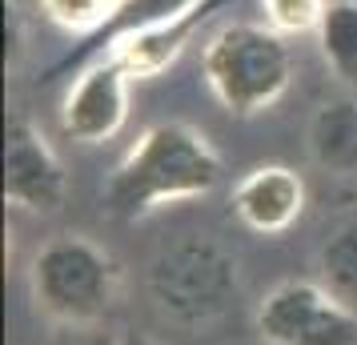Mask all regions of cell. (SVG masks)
<instances>
[{
    "label": "cell",
    "instance_id": "cell-1",
    "mask_svg": "<svg viewBox=\"0 0 357 345\" xmlns=\"http://www.w3.org/2000/svg\"><path fill=\"white\" fill-rule=\"evenodd\" d=\"M221 153L201 129H193L189 121H157L116 161L105 201L116 217L141 221L165 205L209 197L221 185Z\"/></svg>",
    "mask_w": 357,
    "mask_h": 345
},
{
    "label": "cell",
    "instance_id": "cell-2",
    "mask_svg": "<svg viewBox=\"0 0 357 345\" xmlns=\"http://www.w3.org/2000/svg\"><path fill=\"white\" fill-rule=\"evenodd\" d=\"M201 77L213 100L229 116H261L289 93L293 84V52L285 36L257 24L233 20L221 24L201 49Z\"/></svg>",
    "mask_w": 357,
    "mask_h": 345
},
{
    "label": "cell",
    "instance_id": "cell-3",
    "mask_svg": "<svg viewBox=\"0 0 357 345\" xmlns=\"http://www.w3.org/2000/svg\"><path fill=\"white\" fill-rule=\"evenodd\" d=\"M121 261L84 233H56L29 261V297L56 325H93L121 297Z\"/></svg>",
    "mask_w": 357,
    "mask_h": 345
},
{
    "label": "cell",
    "instance_id": "cell-4",
    "mask_svg": "<svg viewBox=\"0 0 357 345\" xmlns=\"http://www.w3.org/2000/svg\"><path fill=\"white\" fill-rule=\"evenodd\" d=\"M149 297L165 321L205 329L221 321L241 293V265L221 241L205 233L177 237L149 261Z\"/></svg>",
    "mask_w": 357,
    "mask_h": 345
},
{
    "label": "cell",
    "instance_id": "cell-5",
    "mask_svg": "<svg viewBox=\"0 0 357 345\" xmlns=\"http://www.w3.org/2000/svg\"><path fill=\"white\" fill-rule=\"evenodd\" d=\"M253 329L265 345H357V309L317 277H293L253 305Z\"/></svg>",
    "mask_w": 357,
    "mask_h": 345
},
{
    "label": "cell",
    "instance_id": "cell-6",
    "mask_svg": "<svg viewBox=\"0 0 357 345\" xmlns=\"http://www.w3.org/2000/svg\"><path fill=\"white\" fill-rule=\"evenodd\" d=\"M68 197L65 161L24 113L4 121V201L20 213H56Z\"/></svg>",
    "mask_w": 357,
    "mask_h": 345
},
{
    "label": "cell",
    "instance_id": "cell-7",
    "mask_svg": "<svg viewBox=\"0 0 357 345\" xmlns=\"http://www.w3.org/2000/svg\"><path fill=\"white\" fill-rule=\"evenodd\" d=\"M132 77L116 56H93L61 100V132L73 145H105L129 121Z\"/></svg>",
    "mask_w": 357,
    "mask_h": 345
},
{
    "label": "cell",
    "instance_id": "cell-8",
    "mask_svg": "<svg viewBox=\"0 0 357 345\" xmlns=\"http://www.w3.org/2000/svg\"><path fill=\"white\" fill-rule=\"evenodd\" d=\"M233 213L249 233L281 237L305 213V181L289 164H253L233 185Z\"/></svg>",
    "mask_w": 357,
    "mask_h": 345
},
{
    "label": "cell",
    "instance_id": "cell-9",
    "mask_svg": "<svg viewBox=\"0 0 357 345\" xmlns=\"http://www.w3.org/2000/svg\"><path fill=\"white\" fill-rule=\"evenodd\" d=\"M225 0H201L193 8H185L177 17L161 20V24H149V29H137V33H125L121 40H113L109 49H100L97 56H116L121 65L129 68L132 81H157L169 68L177 65L185 49L193 45L197 29L221 8Z\"/></svg>",
    "mask_w": 357,
    "mask_h": 345
},
{
    "label": "cell",
    "instance_id": "cell-10",
    "mask_svg": "<svg viewBox=\"0 0 357 345\" xmlns=\"http://www.w3.org/2000/svg\"><path fill=\"white\" fill-rule=\"evenodd\" d=\"M305 145L317 169L333 177H357V97H333L317 105Z\"/></svg>",
    "mask_w": 357,
    "mask_h": 345
},
{
    "label": "cell",
    "instance_id": "cell-11",
    "mask_svg": "<svg viewBox=\"0 0 357 345\" xmlns=\"http://www.w3.org/2000/svg\"><path fill=\"white\" fill-rule=\"evenodd\" d=\"M317 45H321L325 68L341 84H354L357 81V0H329L325 20L317 29Z\"/></svg>",
    "mask_w": 357,
    "mask_h": 345
},
{
    "label": "cell",
    "instance_id": "cell-12",
    "mask_svg": "<svg viewBox=\"0 0 357 345\" xmlns=\"http://www.w3.org/2000/svg\"><path fill=\"white\" fill-rule=\"evenodd\" d=\"M317 281L357 309V217L341 221L317 249Z\"/></svg>",
    "mask_w": 357,
    "mask_h": 345
},
{
    "label": "cell",
    "instance_id": "cell-13",
    "mask_svg": "<svg viewBox=\"0 0 357 345\" xmlns=\"http://www.w3.org/2000/svg\"><path fill=\"white\" fill-rule=\"evenodd\" d=\"M201 0H116L109 24L93 36V56L100 49H109L113 40H121L125 33H137V29H149V24H161V20L177 17L185 8H193Z\"/></svg>",
    "mask_w": 357,
    "mask_h": 345
},
{
    "label": "cell",
    "instance_id": "cell-14",
    "mask_svg": "<svg viewBox=\"0 0 357 345\" xmlns=\"http://www.w3.org/2000/svg\"><path fill=\"white\" fill-rule=\"evenodd\" d=\"M113 4L116 0H36L40 17L49 20L52 29H61L68 36H84V40H93L109 24Z\"/></svg>",
    "mask_w": 357,
    "mask_h": 345
},
{
    "label": "cell",
    "instance_id": "cell-15",
    "mask_svg": "<svg viewBox=\"0 0 357 345\" xmlns=\"http://www.w3.org/2000/svg\"><path fill=\"white\" fill-rule=\"evenodd\" d=\"M325 8H329V0H261L265 24L277 29L281 36H317Z\"/></svg>",
    "mask_w": 357,
    "mask_h": 345
},
{
    "label": "cell",
    "instance_id": "cell-16",
    "mask_svg": "<svg viewBox=\"0 0 357 345\" xmlns=\"http://www.w3.org/2000/svg\"><path fill=\"white\" fill-rule=\"evenodd\" d=\"M116 345H161V342H153V337H145V333H125Z\"/></svg>",
    "mask_w": 357,
    "mask_h": 345
}]
</instances>
